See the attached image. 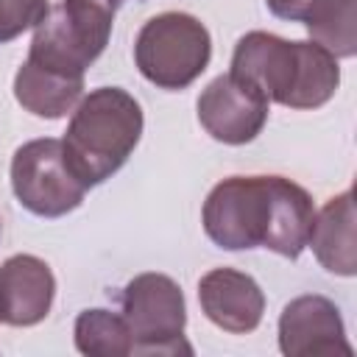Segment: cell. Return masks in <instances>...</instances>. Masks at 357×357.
<instances>
[{
    "instance_id": "obj_8",
    "label": "cell",
    "mask_w": 357,
    "mask_h": 357,
    "mask_svg": "<svg viewBox=\"0 0 357 357\" xmlns=\"http://www.w3.org/2000/svg\"><path fill=\"white\" fill-rule=\"evenodd\" d=\"M198 123L223 145H245L257 139L268 123L271 100L245 78L223 73L198 95Z\"/></svg>"
},
{
    "instance_id": "obj_17",
    "label": "cell",
    "mask_w": 357,
    "mask_h": 357,
    "mask_svg": "<svg viewBox=\"0 0 357 357\" xmlns=\"http://www.w3.org/2000/svg\"><path fill=\"white\" fill-rule=\"evenodd\" d=\"M318 3L321 0H265L268 11L279 20H287V22H304Z\"/></svg>"
},
{
    "instance_id": "obj_10",
    "label": "cell",
    "mask_w": 357,
    "mask_h": 357,
    "mask_svg": "<svg viewBox=\"0 0 357 357\" xmlns=\"http://www.w3.org/2000/svg\"><path fill=\"white\" fill-rule=\"evenodd\" d=\"M198 301L204 315L223 332H254L265 312V293L254 276L237 268H212L198 282Z\"/></svg>"
},
{
    "instance_id": "obj_9",
    "label": "cell",
    "mask_w": 357,
    "mask_h": 357,
    "mask_svg": "<svg viewBox=\"0 0 357 357\" xmlns=\"http://www.w3.org/2000/svg\"><path fill=\"white\" fill-rule=\"evenodd\" d=\"M279 349L287 357L351 354L340 310L326 296H298L279 315Z\"/></svg>"
},
{
    "instance_id": "obj_14",
    "label": "cell",
    "mask_w": 357,
    "mask_h": 357,
    "mask_svg": "<svg viewBox=\"0 0 357 357\" xmlns=\"http://www.w3.org/2000/svg\"><path fill=\"white\" fill-rule=\"evenodd\" d=\"M75 349L86 357H126L134 354L131 332L120 312L89 307L75 318Z\"/></svg>"
},
{
    "instance_id": "obj_6",
    "label": "cell",
    "mask_w": 357,
    "mask_h": 357,
    "mask_svg": "<svg viewBox=\"0 0 357 357\" xmlns=\"http://www.w3.org/2000/svg\"><path fill=\"white\" fill-rule=\"evenodd\" d=\"M123 321L134 340V354L192 351L184 343L187 304L181 287L165 273H139L123 287Z\"/></svg>"
},
{
    "instance_id": "obj_4",
    "label": "cell",
    "mask_w": 357,
    "mask_h": 357,
    "mask_svg": "<svg viewBox=\"0 0 357 357\" xmlns=\"http://www.w3.org/2000/svg\"><path fill=\"white\" fill-rule=\"evenodd\" d=\"M212 59L206 25L187 11L151 17L134 42V64L145 81L159 89H187Z\"/></svg>"
},
{
    "instance_id": "obj_18",
    "label": "cell",
    "mask_w": 357,
    "mask_h": 357,
    "mask_svg": "<svg viewBox=\"0 0 357 357\" xmlns=\"http://www.w3.org/2000/svg\"><path fill=\"white\" fill-rule=\"evenodd\" d=\"M73 3H81V6H89V8H98V11H106V14H114L123 0H73Z\"/></svg>"
},
{
    "instance_id": "obj_3",
    "label": "cell",
    "mask_w": 357,
    "mask_h": 357,
    "mask_svg": "<svg viewBox=\"0 0 357 357\" xmlns=\"http://www.w3.org/2000/svg\"><path fill=\"white\" fill-rule=\"evenodd\" d=\"M142 106L120 86H98L78 100L61 137L64 156L89 190L112 178L142 137Z\"/></svg>"
},
{
    "instance_id": "obj_11",
    "label": "cell",
    "mask_w": 357,
    "mask_h": 357,
    "mask_svg": "<svg viewBox=\"0 0 357 357\" xmlns=\"http://www.w3.org/2000/svg\"><path fill=\"white\" fill-rule=\"evenodd\" d=\"M56 296L50 265L33 254H14L0 265V321L33 326L47 318Z\"/></svg>"
},
{
    "instance_id": "obj_12",
    "label": "cell",
    "mask_w": 357,
    "mask_h": 357,
    "mask_svg": "<svg viewBox=\"0 0 357 357\" xmlns=\"http://www.w3.org/2000/svg\"><path fill=\"white\" fill-rule=\"evenodd\" d=\"M315 259L321 268L337 276L357 273V245H354V192L343 190L329 198L321 212H315L310 240Z\"/></svg>"
},
{
    "instance_id": "obj_15",
    "label": "cell",
    "mask_w": 357,
    "mask_h": 357,
    "mask_svg": "<svg viewBox=\"0 0 357 357\" xmlns=\"http://www.w3.org/2000/svg\"><path fill=\"white\" fill-rule=\"evenodd\" d=\"M354 3L357 0H321L304 20L312 42L326 47L335 59H351L357 53Z\"/></svg>"
},
{
    "instance_id": "obj_7",
    "label": "cell",
    "mask_w": 357,
    "mask_h": 357,
    "mask_svg": "<svg viewBox=\"0 0 357 357\" xmlns=\"http://www.w3.org/2000/svg\"><path fill=\"white\" fill-rule=\"evenodd\" d=\"M11 190L31 215L64 218L84 204L86 187L70 170L64 145L56 137H42L20 145L11 156Z\"/></svg>"
},
{
    "instance_id": "obj_5",
    "label": "cell",
    "mask_w": 357,
    "mask_h": 357,
    "mask_svg": "<svg viewBox=\"0 0 357 357\" xmlns=\"http://www.w3.org/2000/svg\"><path fill=\"white\" fill-rule=\"evenodd\" d=\"M112 22L114 14L61 0L36 22L28 61L70 78H84L86 67L106 50Z\"/></svg>"
},
{
    "instance_id": "obj_1",
    "label": "cell",
    "mask_w": 357,
    "mask_h": 357,
    "mask_svg": "<svg viewBox=\"0 0 357 357\" xmlns=\"http://www.w3.org/2000/svg\"><path fill=\"white\" fill-rule=\"evenodd\" d=\"M312 220V195L284 176H229L201 209L204 231L218 248H268L287 259L307 248Z\"/></svg>"
},
{
    "instance_id": "obj_13",
    "label": "cell",
    "mask_w": 357,
    "mask_h": 357,
    "mask_svg": "<svg viewBox=\"0 0 357 357\" xmlns=\"http://www.w3.org/2000/svg\"><path fill=\"white\" fill-rule=\"evenodd\" d=\"M14 98L33 117L59 120L84 98V78H70L25 59L14 75Z\"/></svg>"
},
{
    "instance_id": "obj_2",
    "label": "cell",
    "mask_w": 357,
    "mask_h": 357,
    "mask_svg": "<svg viewBox=\"0 0 357 357\" xmlns=\"http://www.w3.org/2000/svg\"><path fill=\"white\" fill-rule=\"evenodd\" d=\"M229 73L251 81L268 100L287 109H318L340 86L337 59L326 47L268 31H248L237 39Z\"/></svg>"
},
{
    "instance_id": "obj_16",
    "label": "cell",
    "mask_w": 357,
    "mask_h": 357,
    "mask_svg": "<svg viewBox=\"0 0 357 357\" xmlns=\"http://www.w3.org/2000/svg\"><path fill=\"white\" fill-rule=\"evenodd\" d=\"M47 0H0V45L22 36L47 14Z\"/></svg>"
}]
</instances>
